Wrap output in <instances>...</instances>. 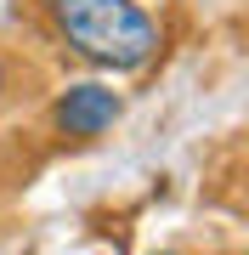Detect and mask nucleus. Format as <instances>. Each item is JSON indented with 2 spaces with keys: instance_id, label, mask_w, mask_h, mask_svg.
<instances>
[{
  "instance_id": "f257e3e1",
  "label": "nucleus",
  "mask_w": 249,
  "mask_h": 255,
  "mask_svg": "<svg viewBox=\"0 0 249 255\" xmlns=\"http://www.w3.org/2000/svg\"><path fill=\"white\" fill-rule=\"evenodd\" d=\"M74 57L108 74H136L159 57V23L136 0H40Z\"/></svg>"
},
{
  "instance_id": "f03ea898",
  "label": "nucleus",
  "mask_w": 249,
  "mask_h": 255,
  "mask_svg": "<svg viewBox=\"0 0 249 255\" xmlns=\"http://www.w3.org/2000/svg\"><path fill=\"white\" fill-rule=\"evenodd\" d=\"M119 114H125V97L113 91V85H102V80H74L51 102V125L63 130V136H74V142L108 136V130L119 125Z\"/></svg>"
},
{
  "instance_id": "7ed1b4c3",
  "label": "nucleus",
  "mask_w": 249,
  "mask_h": 255,
  "mask_svg": "<svg viewBox=\"0 0 249 255\" xmlns=\"http://www.w3.org/2000/svg\"><path fill=\"white\" fill-rule=\"evenodd\" d=\"M6 91H11V74H6V57H0V102H6Z\"/></svg>"
},
{
  "instance_id": "20e7f679",
  "label": "nucleus",
  "mask_w": 249,
  "mask_h": 255,
  "mask_svg": "<svg viewBox=\"0 0 249 255\" xmlns=\"http://www.w3.org/2000/svg\"><path fill=\"white\" fill-rule=\"evenodd\" d=\"M153 255H181V250H153Z\"/></svg>"
}]
</instances>
